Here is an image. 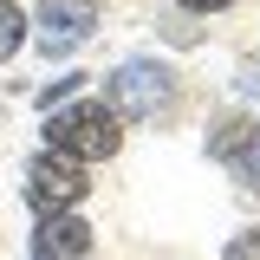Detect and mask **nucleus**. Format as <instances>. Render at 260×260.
Listing matches in <instances>:
<instances>
[{
  "label": "nucleus",
  "instance_id": "5",
  "mask_svg": "<svg viewBox=\"0 0 260 260\" xmlns=\"http://www.w3.org/2000/svg\"><path fill=\"white\" fill-rule=\"evenodd\" d=\"M98 228L85 215H39L32 228V260H91Z\"/></svg>",
  "mask_w": 260,
  "mask_h": 260
},
{
  "label": "nucleus",
  "instance_id": "7",
  "mask_svg": "<svg viewBox=\"0 0 260 260\" xmlns=\"http://www.w3.org/2000/svg\"><path fill=\"white\" fill-rule=\"evenodd\" d=\"M26 7H20V0H0V65L7 59H20V46H26Z\"/></svg>",
  "mask_w": 260,
  "mask_h": 260
},
{
  "label": "nucleus",
  "instance_id": "8",
  "mask_svg": "<svg viewBox=\"0 0 260 260\" xmlns=\"http://www.w3.org/2000/svg\"><path fill=\"white\" fill-rule=\"evenodd\" d=\"M78 91H85V72H65V78H52V85L39 91V104L52 111V104H65V98H78Z\"/></svg>",
  "mask_w": 260,
  "mask_h": 260
},
{
  "label": "nucleus",
  "instance_id": "9",
  "mask_svg": "<svg viewBox=\"0 0 260 260\" xmlns=\"http://www.w3.org/2000/svg\"><path fill=\"white\" fill-rule=\"evenodd\" d=\"M221 260H260V221H254V228H241V234L228 241V254H221Z\"/></svg>",
  "mask_w": 260,
  "mask_h": 260
},
{
  "label": "nucleus",
  "instance_id": "1",
  "mask_svg": "<svg viewBox=\"0 0 260 260\" xmlns=\"http://www.w3.org/2000/svg\"><path fill=\"white\" fill-rule=\"evenodd\" d=\"M46 150H59L72 162H111L124 150V124L104 98H78V104H59L46 117Z\"/></svg>",
  "mask_w": 260,
  "mask_h": 260
},
{
  "label": "nucleus",
  "instance_id": "6",
  "mask_svg": "<svg viewBox=\"0 0 260 260\" xmlns=\"http://www.w3.org/2000/svg\"><path fill=\"white\" fill-rule=\"evenodd\" d=\"M254 117H221V124L208 130V156L215 162H228V169H234V162H241V150H247V143H254Z\"/></svg>",
  "mask_w": 260,
  "mask_h": 260
},
{
  "label": "nucleus",
  "instance_id": "11",
  "mask_svg": "<svg viewBox=\"0 0 260 260\" xmlns=\"http://www.w3.org/2000/svg\"><path fill=\"white\" fill-rule=\"evenodd\" d=\"M176 7H182V13H228L234 0H176Z\"/></svg>",
  "mask_w": 260,
  "mask_h": 260
},
{
  "label": "nucleus",
  "instance_id": "4",
  "mask_svg": "<svg viewBox=\"0 0 260 260\" xmlns=\"http://www.w3.org/2000/svg\"><path fill=\"white\" fill-rule=\"evenodd\" d=\"M98 26V0H39V46H46V59H65V52H78Z\"/></svg>",
  "mask_w": 260,
  "mask_h": 260
},
{
  "label": "nucleus",
  "instance_id": "3",
  "mask_svg": "<svg viewBox=\"0 0 260 260\" xmlns=\"http://www.w3.org/2000/svg\"><path fill=\"white\" fill-rule=\"evenodd\" d=\"M85 195H91L85 162L59 156V150H39V156L26 162V202H32V215H78Z\"/></svg>",
  "mask_w": 260,
  "mask_h": 260
},
{
  "label": "nucleus",
  "instance_id": "2",
  "mask_svg": "<svg viewBox=\"0 0 260 260\" xmlns=\"http://www.w3.org/2000/svg\"><path fill=\"white\" fill-rule=\"evenodd\" d=\"M176 98H182V78L162 59H124L104 78V104L117 111V124H156L176 111Z\"/></svg>",
  "mask_w": 260,
  "mask_h": 260
},
{
  "label": "nucleus",
  "instance_id": "10",
  "mask_svg": "<svg viewBox=\"0 0 260 260\" xmlns=\"http://www.w3.org/2000/svg\"><path fill=\"white\" fill-rule=\"evenodd\" d=\"M234 176H241V182H247V189L260 195V130H254V143L241 150V162H234Z\"/></svg>",
  "mask_w": 260,
  "mask_h": 260
}]
</instances>
